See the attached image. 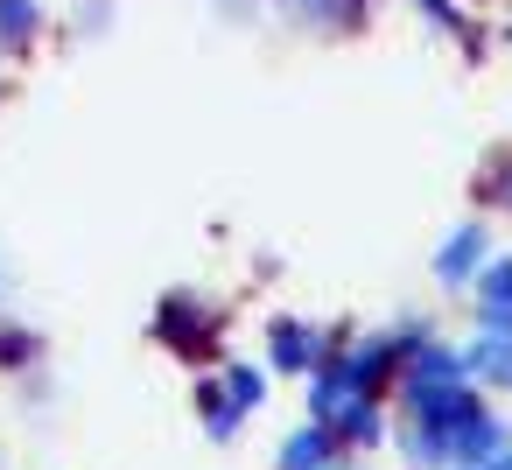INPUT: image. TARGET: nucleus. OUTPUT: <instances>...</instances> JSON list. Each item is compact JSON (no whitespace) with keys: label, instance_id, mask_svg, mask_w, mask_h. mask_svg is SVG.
<instances>
[{"label":"nucleus","instance_id":"nucleus-1","mask_svg":"<svg viewBox=\"0 0 512 470\" xmlns=\"http://www.w3.org/2000/svg\"><path fill=\"white\" fill-rule=\"evenodd\" d=\"M155 344L176 351L183 365H218V344H225V309L211 295H190V288H169L155 302Z\"/></svg>","mask_w":512,"mask_h":470},{"label":"nucleus","instance_id":"nucleus-2","mask_svg":"<svg viewBox=\"0 0 512 470\" xmlns=\"http://www.w3.org/2000/svg\"><path fill=\"white\" fill-rule=\"evenodd\" d=\"M323 344H330V330H316V323H302V316H274V323H267V365H274L281 379H309V372L323 365Z\"/></svg>","mask_w":512,"mask_h":470},{"label":"nucleus","instance_id":"nucleus-3","mask_svg":"<svg viewBox=\"0 0 512 470\" xmlns=\"http://www.w3.org/2000/svg\"><path fill=\"white\" fill-rule=\"evenodd\" d=\"M484 260H491V225L470 218V225H456V232L435 246V281H442V288H470Z\"/></svg>","mask_w":512,"mask_h":470},{"label":"nucleus","instance_id":"nucleus-4","mask_svg":"<svg viewBox=\"0 0 512 470\" xmlns=\"http://www.w3.org/2000/svg\"><path fill=\"white\" fill-rule=\"evenodd\" d=\"M330 463H344V435L330 421H302L274 449V470H330Z\"/></svg>","mask_w":512,"mask_h":470},{"label":"nucleus","instance_id":"nucleus-5","mask_svg":"<svg viewBox=\"0 0 512 470\" xmlns=\"http://www.w3.org/2000/svg\"><path fill=\"white\" fill-rule=\"evenodd\" d=\"M505 442H512V428L484 407L477 421H463V428H449V435H442V456H449V470H477V463H484V456H498Z\"/></svg>","mask_w":512,"mask_h":470},{"label":"nucleus","instance_id":"nucleus-6","mask_svg":"<svg viewBox=\"0 0 512 470\" xmlns=\"http://www.w3.org/2000/svg\"><path fill=\"white\" fill-rule=\"evenodd\" d=\"M463 365H470V379H477V386H491V393H512V337H498V330H477V337L463 344Z\"/></svg>","mask_w":512,"mask_h":470},{"label":"nucleus","instance_id":"nucleus-7","mask_svg":"<svg viewBox=\"0 0 512 470\" xmlns=\"http://www.w3.org/2000/svg\"><path fill=\"white\" fill-rule=\"evenodd\" d=\"M197 421H204V435H211V442H239V428H246V407L218 386V372H211V379H197Z\"/></svg>","mask_w":512,"mask_h":470},{"label":"nucleus","instance_id":"nucleus-8","mask_svg":"<svg viewBox=\"0 0 512 470\" xmlns=\"http://www.w3.org/2000/svg\"><path fill=\"white\" fill-rule=\"evenodd\" d=\"M50 15H43V0H0V50L8 57H29L43 43Z\"/></svg>","mask_w":512,"mask_h":470},{"label":"nucleus","instance_id":"nucleus-9","mask_svg":"<svg viewBox=\"0 0 512 470\" xmlns=\"http://www.w3.org/2000/svg\"><path fill=\"white\" fill-rule=\"evenodd\" d=\"M43 351H50V344H43L36 323H15L8 309H0V372H36Z\"/></svg>","mask_w":512,"mask_h":470},{"label":"nucleus","instance_id":"nucleus-10","mask_svg":"<svg viewBox=\"0 0 512 470\" xmlns=\"http://www.w3.org/2000/svg\"><path fill=\"white\" fill-rule=\"evenodd\" d=\"M470 197L484 211H512V148H491L484 155V169L470 176Z\"/></svg>","mask_w":512,"mask_h":470},{"label":"nucleus","instance_id":"nucleus-11","mask_svg":"<svg viewBox=\"0 0 512 470\" xmlns=\"http://www.w3.org/2000/svg\"><path fill=\"white\" fill-rule=\"evenodd\" d=\"M218 386H225L246 414H260V407H267V372H260V365H246V358H218Z\"/></svg>","mask_w":512,"mask_h":470},{"label":"nucleus","instance_id":"nucleus-12","mask_svg":"<svg viewBox=\"0 0 512 470\" xmlns=\"http://www.w3.org/2000/svg\"><path fill=\"white\" fill-rule=\"evenodd\" d=\"M470 288H477V309H512V253H491Z\"/></svg>","mask_w":512,"mask_h":470},{"label":"nucleus","instance_id":"nucleus-13","mask_svg":"<svg viewBox=\"0 0 512 470\" xmlns=\"http://www.w3.org/2000/svg\"><path fill=\"white\" fill-rule=\"evenodd\" d=\"M407 8L428 22V29H442V36H463L470 29V15H463V0H407Z\"/></svg>","mask_w":512,"mask_h":470},{"label":"nucleus","instance_id":"nucleus-14","mask_svg":"<svg viewBox=\"0 0 512 470\" xmlns=\"http://www.w3.org/2000/svg\"><path fill=\"white\" fill-rule=\"evenodd\" d=\"M71 29L92 43V36H106L113 29V0H78V8H71Z\"/></svg>","mask_w":512,"mask_h":470},{"label":"nucleus","instance_id":"nucleus-15","mask_svg":"<svg viewBox=\"0 0 512 470\" xmlns=\"http://www.w3.org/2000/svg\"><path fill=\"white\" fill-rule=\"evenodd\" d=\"M477 470H512V442H505V449H498V456H484V463H477Z\"/></svg>","mask_w":512,"mask_h":470},{"label":"nucleus","instance_id":"nucleus-16","mask_svg":"<svg viewBox=\"0 0 512 470\" xmlns=\"http://www.w3.org/2000/svg\"><path fill=\"white\" fill-rule=\"evenodd\" d=\"M8 288H15V274H8V260H0V302H8Z\"/></svg>","mask_w":512,"mask_h":470},{"label":"nucleus","instance_id":"nucleus-17","mask_svg":"<svg viewBox=\"0 0 512 470\" xmlns=\"http://www.w3.org/2000/svg\"><path fill=\"white\" fill-rule=\"evenodd\" d=\"M498 43H505V50H512V22H505V29H498Z\"/></svg>","mask_w":512,"mask_h":470},{"label":"nucleus","instance_id":"nucleus-18","mask_svg":"<svg viewBox=\"0 0 512 470\" xmlns=\"http://www.w3.org/2000/svg\"><path fill=\"white\" fill-rule=\"evenodd\" d=\"M0 99H8V78H0Z\"/></svg>","mask_w":512,"mask_h":470}]
</instances>
